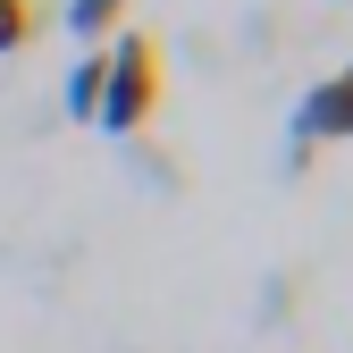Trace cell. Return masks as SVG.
Wrapping results in <instances>:
<instances>
[{
    "instance_id": "cell-5",
    "label": "cell",
    "mask_w": 353,
    "mask_h": 353,
    "mask_svg": "<svg viewBox=\"0 0 353 353\" xmlns=\"http://www.w3.org/2000/svg\"><path fill=\"white\" fill-rule=\"evenodd\" d=\"M34 34H42V0H0V59L26 51Z\"/></svg>"
},
{
    "instance_id": "cell-2",
    "label": "cell",
    "mask_w": 353,
    "mask_h": 353,
    "mask_svg": "<svg viewBox=\"0 0 353 353\" xmlns=\"http://www.w3.org/2000/svg\"><path fill=\"white\" fill-rule=\"evenodd\" d=\"M353 135V68H336L328 84H312L294 110V160H312L320 143H345Z\"/></svg>"
},
{
    "instance_id": "cell-4",
    "label": "cell",
    "mask_w": 353,
    "mask_h": 353,
    "mask_svg": "<svg viewBox=\"0 0 353 353\" xmlns=\"http://www.w3.org/2000/svg\"><path fill=\"white\" fill-rule=\"evenodd\" d=\"M118 17H126V0H68V34H76V42H93V51L118 34Z\"/></svg>"
},
{
    "instance_id": "cell-1",
    "label": "cell",
    "mask_w": 353,
    "mask_h": 353,
    "mask_svg": "<svg viewBox=\"0 0 353 353\" xmlns=\"http://www.w3.org/2000/svg\"><path fill=\"white\" fill-rule=\"evenodd\" d=\"M152 110H160V42L152 34H118L110 42V68H101L93 126H101V135H135Z\"/></svg>"
},
{
    "instance_id": "cell-3",
    "label": "cell",
    "mask_w": 353,
    "mask_h": 353,
    "mask_svg": "<svg viewBox=\"0 0 353 353\" xmlns=\"http://www.w3.org/2000/svg\"><path fill=\"white\" fill-rule=\"evenodd\" d=\"M101 68H110V42H101V51H84V59L68 68V118H76V126H93V101H101Z\"/></svg>"
}]
</instances>
